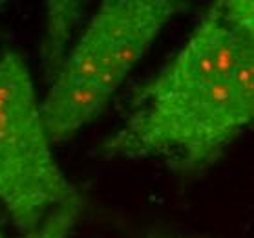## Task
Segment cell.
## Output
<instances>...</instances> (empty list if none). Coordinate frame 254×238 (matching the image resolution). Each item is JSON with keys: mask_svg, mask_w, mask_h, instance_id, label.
I'll return each mask as SVG.
<instances>
[{"mask_svg": "<svg viewBox=\"0 0 254 238\" xmlns=\"http://www.w3.org/2000/svg\"><path fill=\"white\" fill-rule=\"evenodd\" d=\"M254 123V39L218 4L185 46L133 95L108 158L156 159L181 174L207 170Z\"/></svg>", "mask_w": 254, "mask_h": 238, "instance_id": "obj_1", "label": "cell"}, {"mask_svg": "<svg viewBox=\"0 0 254 238\" xmlns=\"http://www.w3.org/2000/svg\"><path fill=\"white\" fill-rule=\"evenodd\" d=\"M185 4L172 0H104L66 53L42 99L52 143L71 140L95 121Z\"/></svg>", "mask_w": 254, "mask_h": 238, "instance_id": "obj_2", "label": "cell"}, {"mask_svg": "<svg viewBox=\"0 0 254 238\" xmlns=\"http://www.w3.org/2000/svg\"><path fill=\"white\" fill-rule=\"evenodd\" d=\"M33 79L17 52L0 55V203L22 237L81 200L53 156Z\"/></svg>", "mask_w": 254, "mask_h": 238, "instance_id": "obj_3", "label": "cell"}, {"mask_svg": "<svg viewBox=\"0 0 254 238\" xmlns=\"http://www.w3.org/2000/svg\"><path fill=\"white\" fill-rule=\"evenodd\" d=\"M82 6L79 2H50L46 9V35H44V68L50 79L55 77L66 59V42L71 29L81 18Z\"/></svg>", "mask_w": 254, "mask_h": 238, "instance_id": "obj_4", "label": "cell"}, {"mask_svg": "<svg viewBox=\"0 0 254 238\" xmlns=\"http://www.w3.org/2000/svg\"><path fill=\"white\" fill-rule=\"evenodd\" d=\"M79 213H81V200L66 203V205L53 211L52 215L46 218V222L33 235L24 238H69ZM0 238L6 237L0 233Z\"/></svg>", "mask_w": 254, "mask_h": 238, "instance_id": "obj_5", "label": "cell"}, {"mask_svg": "<svg viewBox=\"0 0 254 238\" xmlns=\"http://www.w3.org/2000/svg\"><path fill=\"white\" fill-rule=\"evenodd\" d=\"M223 17L254 39V0H225L218 2Z\"/></svg>", "mask_w": 254, "mask_h": 238, "instance_id": "obj_6", "label": "cell"}]
</instances>
